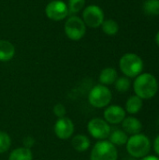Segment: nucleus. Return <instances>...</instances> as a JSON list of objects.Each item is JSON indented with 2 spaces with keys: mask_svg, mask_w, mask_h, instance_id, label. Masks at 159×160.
I'll list each match as a JSON object with an SVG mask.
<instances>
[{
  "mask_svg": "<svg viewBox=\"0 0 159 160\" xmlns=\"http://www.w3.org/2000/svg\"><path fill=\"white\" fill-rule=\"evenodd\" d=\"M158 81L151 73H141L133 82V90L136 96L142 100L153 98L158 91Z\"/></svg>",
  "mask_w": 159,
  "mask_h": 160,
  "instance_id": "nucleus-1",
  "label": "nucleus"
},
{
  "mask_svg": "<svg viewBox=\"0 0 159 160\" xmlns=\"http://www.w3.org/2000/svg\"><path fill=\"white\" fill-rule=\"evenodd\" d=\"M127 153L134 158H142L150 153L151 141L142 133H138L128 137L126 144Z\"/></svg>",
  "mask_w": 159,
  "mask_h": 160,
  "instance_id": "nucleus-2",
  "label": "nucleus"
},
{
  "mask_svg": "<svg viewBox=\"0 0 159 160\" xmlns=\"http://www.w3.org/2000/svg\"><path fill=\"white\" fill-rule=\"evenodd\" d=\"M143 61L136 53H125L119 61V68L122 73L127 78H136L143 70Z\"/></svg>",
  "mask_w": 159,
  "mask_h": 160,
  "instance_id": "nucleus-3",
  "label": "nucleus"
},
{
  "mask_svg": "<svg viewBox=\"0 0 159 160\" xmlns=\"http://www.w3.org/2000/svg\"><path fill=\"white\" fill-rule=\"evenodd\" d=\"M112 98V91L103 84L95 85L88 94V101L91 106L97 109L106 108L110 105Z\"/></svg>",
  "mask_w": 159,
  "mask_h": 160,
  "instance_id": "nucleus-4",
  "label": "nucleus"
},
{
  "mask_svg": "<svg viewBox=\"0 0 159 160\" xmlns=\"http://www.w3.org/2000/svg\"><path fill=\"white\" fill-rule=\"evenodd\" d=\"M118 152L116 146L109 141H98L92 148L90 160H117Z\"/></svg>",
  "mask_w": 159,
  "mask_h": 160,
  "instance_id": "nucleus-5",
  "label": "nucleus"
},
{
  "mask_svg": "<svg viewBox=\"0 0 159 160\" xmlns=\"http://www.w3.org/2000/svg\"><path fill=\"white\" fill-rule=\"evenodd\" d=\"M64 30L66 36L69 39L78 41L85 36L86 25L82 18L77 15H71L67 19L64 25Z\"/></svg>",
  "mask_w": 159,
  "mask_h": 160,
  "instance_id": "nucleus-6",
  "label": "nucleus"
},
{
  "mask_svg": "<svg viewBox=\"0 0 159 160\" xmlns=\"http://www.w3.org/2000/svg\"><path fill=\"white\" fill-rule=\"evenodd\" d=\"M82 21L86 26L91 28H97L101 26L104 22V12L97 5H89L82 10Z\"/></svg>",
  "mask_w": 159,
  "mask_h": 160,
  "instance_id": "nucleus-7",
  "label": "nucleus"
},
{
  "mask_svg": "<svg viewBox=\"0 0 159 160\" xmlns=\"http://www.w3.org/2000/svg\"><path fill=\"white\" fill-rule=\"evenodd\" d=\"M87 130L94 139L104 141L109 138L112 128L110 124H108L104 119L96 117L88 122Z\"/></svg>",
  "mask_w": 159,
  "mask_h": 160,
  "instance_id": "nucleus-8",
  "label": "nucleus"
},
{
  "mask_svg": "<svg viewBox=\"0 0 159 160\" xmlns=\"http://www.w3.org/2000/svg\"><path fill=\"white\" fill-rule=\"evenodd\" d=\"M46 16L54 22L65 20L68 15L67 5L62 0H52L45 8Z\"/></svg>",
  "mask_w": 159,
  "mask_h": 160,
  "instance_id": "nucleus-9",
  "label": "nucleus"
},
{
  "mask_svg": "<svg viewBox=\"0 0 159 160\" xmlns=\"http://www.w3.org/2000/svg\"><path fill=\"white\" fill-rule=\"evenodd\" d=\"M53 131L56 137L60 140H67L74 133V124L67 117L58 118L53 127Z\"/></svg>",
  "mask_w": 159,
  "mask_h": 160,
  "instance_id": "nucleus-10",
  "label": "nucleus"
},
{
  "mask_svg": "<svg viewBox=\"0 0 159 160\" xmlns=\"http://www.w3.org/2000/svg\"><path fill=\"white\" fill-rule=\"evenodd\" d=\"M104 120L110 125H119L127 116V112L120 105H110L104 111Z\"/></svg>",
  "mask_w": 159,
  "mask_h": 160,
  "instance_id": "nucleus-11",
  "label": "nucleus"
},
{
  "mask_svg": "<svg viewBox=\"0 0 159 160\" xmlns=\"http://www.w3.org/2000/svg\"><path fill=\"white\" fill-rule=\"evenodd\" d=\"M122 129L128 135H135L141 133L142 129V122L134 116H126V118L121 123Z\"/></svg>",
  "mask_w": 159,
  "mask_h": 160,
  "instance_id": "nucleus-12",
  "label": "nucleus"
},
{
  "mask_svg": "<svg viewBox=\"0 0 159 160\" xmlns=\"http://www.w3.org/2000/svg\"><path fill=\"white\" fill-rule=\"evenodd\" d=\"M14 45L6 39L0 40V62H8L15 55Z\"/></svg>",
  "mask_w": 159,
  "mask_h": 160,
  "instance_id": "nucleus-13",
  "label": "nucleus"
},
{
  "mask_svg": "<svg viewBox=\"0 0 159 160\" xmlns=\"http://www.w3.org/2000/svg\"><path fill=\"white\" fill-rule=\"evenodd\" d=\"M118 78V73L113 68H105L99 73V82L103 85H112L114 84L115 81Z\"/></svg>",
  "mask_w": 159,
  "mask_h": 160,
  "instance_id": "nucleus-14",
  "label": "nucleus"
},
{
  "mask_svg": "<svg viewBox=\"0 0 159 160\" xmlns=\"http://www.w3.org/2000/svg\"><path fill=\"white\" fill-rule=\"evenodd\" d=\"M143 106V100L136 95L130 96L125 105L126 112L129 114H137Z\"/></svg>",
  "mask_w": 159,
  "mask_h": 160,
  "instance_id": "nucleus-15",
  "label": "nucleus"
},
{
  "mask_svg": "<svg viewBox=\"0 0 159 160\" xmlns=\"http://www.w3.org/2000/svg\"><path fill=\"white\" fill-rule=\"evenodd\" d=\"M91 144L90 139L82 134H78L72 138L71 145L78 152H85L89 149Z\"/></svg>",
  "mask_w": 159,
  "mask_h": 160,
  "instance_id": "nucleus-16",
  "label": "nucleus"
},
{
  "mask_svg": "<svg viewBox=\"0 0 159 160\" xmlns=\"http://www.w3.org/2000/svg\"><path fill=\"white\" fill-rule=\"evenodd\" d=\"M108 139L109 142L114 146H123L127 144L128 135L123 129H114L113 131H111V134Z\"/></svg>",
  "mask_w": 159,
  "mask_h": 160,
  "instance_id": "nucleus-17",
  "label": "nucleus"
},
{
  "mask_svg": "<svg viewBox=\"0 0 159 160\" xmlns=\"http://www.w3.org/2000/svg\"><path fill=\"white\" fill-rule=\"evenodd\" d=\"M8 160H33V154L29 148L19 147L11 151Z\"/></svg>",
  "mask_w": 159,
  "mask_h": 160,
  "instance_id": "nucleus-18",
  "label": "nucleus"
},
{
  "mask_svg": "<svg viewBox=\"0 0 159 160\" xmlns=\"http://www.w3.org/2000/svg\"><path fill=\"white\" fill-rule=\"evenodd\" d=\"M101 29L103 33H105L108 36H114L119 31V25L116 22V21L112 19L104 20V22L101 24Z\"/></svg>",
  "mask_w": 159,
  "mask_h": 160,
  "instance_id": "nucleus-19",
  "label": "nucleus"
},
{
  "mask_svg": "<svg viewBox=\"0 0 159 160\" xmlns=\"http://www.w3.org/2000/svg\"><path fill=\"white\" fill-rule=\"evenodd\" d=\"M143 11L149 16H158L159 0H146L143 4Z\"/></svg>",
  "mask_w": 159,
  "mask_h": 160,
  "instance_id": "nucleus-20",
  "label": "nucleus"
},
{
  "mask_svg": "<svg viewBox=\"0 0 159 160\" xmlns=\"http://www.w3.org/2000/svg\"><path fill=\"white\" fill-rule=\"evenodd\" d=\"M114 87L116 89L117 92L124 94L126 92H127L130 87H131V81L129 78L123 76V77H118L117 80L114 82Z\"/></svg>",
  "mask_w": 159,
  "mask_h": 160,
  "instance_id": "nucleus-21",
  "label": "nucleus"
},
{
  "mask_svg": "<svg viewBox=\"0 0 159 160\" xmlns=\"http://www.w3.org/2000/svg\"><path fill=\"white\" fill-rule=\"evenodd\" d=\"M68 12L71 15L79 13L85 8V0H68Z\"/></svg>",
  "mask_w": 159,
  "mask_h": 160,
  "instance_id": "nucleus-22",
  "label": "nucleus"
},
{
  "mask_svg": "<svg viewBox=\"0 0 159 160\" xmlns=\"http://www.w3.org/2000/svg\"><path fill=\"white\" fill-rule=\"evenodd\" d=\"M11 146V139L9 135L4 131H0V154H4Z\"/></svg>",
  "mask_w": 159,
  "mask_h": 160,
  "instance_id": "nucleus-23",
  "label": "nucleus"
},
{
  "mask_svg": "<svg viewBox=\"0 0 159 160\" xmlns=\"http://www.w3.org/2000/svg\"><path fill=\"white\" fill-rule=\"evenodd\" d=\"M52 112H53V113L55 114V116H57L58 118H62V117H65V116H66L67 109H66V107H65L63 104L58 103V104H56V105L53 107Z\"/></svg>",
  "mask_w": 159,
  "mask_h": 160,
  "instance_id": "nucleus-24",
  "label": "nucleus"
},
{
  "mask_svg": "<svg viewBox=\"0 0 159 160\" xmlns=\"http://www.w3.org/2000/svg\"><path fill=\"white\" fill-rule=\"evenodd\" d=\"M35 142H36L35 139L33 137H30V136L25 137L23 139V141H22L23 147H26V148H29V149H31V147H33L35 145Z\"/></svg>",
  "mask_w": 159,
  "mask_h": 160,
  "instance_id": "nucleus-25",
  "label": "nucleus"
},
{
  "mask_svg": "<svg viewBox=\"0 0 159 160\" xmlns=\"http://www.w3.org/2000/svg\"><path fill=\"white\" fill-rule=\"evenodd\" d=\"M154 151L159 158V135L157 136V138L154 141Z\"/></svg>",
  "mask_w": 159,
  "mask_h": 160,
  "instance_id": "nucleus-26",
  "label": "nucleus"
},
{
  "mask_svg": "<svg viewBox=\"0 0 159 160\" xmlns=\"http://www.w3.org/2000/svg\"><path fill=\"white\" fill-rule=\"evenodd\" d=\"M140 160H159V158L157 156H146L142 158H141Z\"/></svg>",
  "mask_w": 159,
  "mask_h": 160,
  "instance_id": "nucleus-27",
  "label": "nucleus"
},
{
  "mask_svg": "<svg viewBox=\"0 0 159 160\" xmlns=\"http://www.w3.org/2000/svg\"><path fill=\"white\" fill-rule=\"evenodd\" d=\"M156 42H157V46L159 47V31L157 33V35H156Z\"/></svg>",
  "mask_w": 159,
  "mask_h": 160,
  "instance_id": "nucleus-28",
  "label": "nucleus"
},
{
  "mask_svg": "<svg viewBox=\"0 0 159 160\" xmlns=\"http://www.w3.org/2000/svg\"><path fill=\"white\" fill-rule=\"evenodd\" d=\"M158 84H159V81H158Z\"/></svg>",
  "mask_w": 159,
  "mask_h": 160,
  "instance_id": "nucleus-29",
  "label": "nucleus"
}]
</instances>
